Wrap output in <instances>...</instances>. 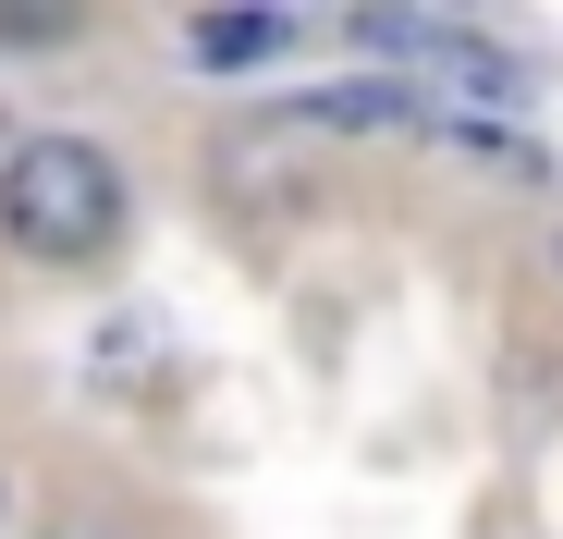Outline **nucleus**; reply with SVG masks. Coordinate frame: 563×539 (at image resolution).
Instances as JSON below:
<instances>
[{
  "label": "nucleus",
  "mask_w": 563,
  "mask_h": 539,
  "mask_svg": "<svg viewBox=\"0 0 563 539\" xmlns=\"http://www.w3.org/2000/svg\"><path fill=\"white\" fill-rule=\"evenodd\" d=\"M0 233L37 270H86L123 245V160L99 135H25L0 160Z\"/></svg>",
  "instance_id": "obj_1"
},
{
  "label": "nucleus",
  "mask_w": 563,
  "mask_h": 539,
  "mask_svg": "<svg viewBox=\"0 0 563 539\" xmlns=\"http://www.w3.org/2000/svg\"><path fill=\"white\" fill-rule=\"evenodd\" d=\"M355 50L417 62V74H429V86H417L429 111L453 99V86H465V99H490V111H527V62H515V50H490L478 25H429V13H355Z\"/></svg>",
  "instance_id": "obj_2"
},
{
  "label": "nucleus",
  "mask_w": 563,
  "mask_h": 539,
  "mask_svg": "<svg viewBox=\"0 0 563 539\" xmlns=\"http://www.w3.org/2000/svg\"><path fill=\"white\" fill-rule=\"evenodd\" d=\"M295 50V13H197L184 25V62H209V74H245V62H282Z\"/></svg>",
  "instance_id": "obj_3"
}]
</instances>
